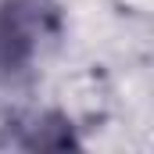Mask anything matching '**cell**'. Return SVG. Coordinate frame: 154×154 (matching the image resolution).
Here are the masks:
<instances>
[{
  "instance_id": "1",
  "label": "cell",
  "mask_w": 154,
  "mask_h": 154,
  "mask_svg": "<svg viewBox=\"0 0 154 154\" xmlns=\"http://www.w3.org/2000/svg\"><path fill=\"white\" fill-rule=\"evenodd\" d=\"M57 29V7L50 0L0 4V75L18 72L36 57L39 43Z\"/></svg>"
}]
</instances>
